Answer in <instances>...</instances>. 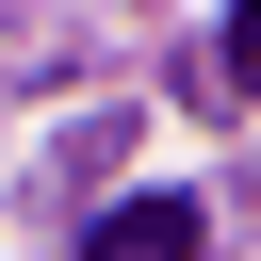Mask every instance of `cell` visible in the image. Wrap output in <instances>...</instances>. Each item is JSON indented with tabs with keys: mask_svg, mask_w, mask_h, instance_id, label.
Masks as SVG:
<instances>
[{
	"mask_svg": "<svg viewBox=\"0 0 261 261\" xmlns=\"http://www.w3.org/2000/svg\"><path fill=\"white\" fill-rule=\"evenodd\" d=\"M82 261H212V212H196V196H114Z\"/></svg>",
	"mask_w": 261,
	"mask_h": 261,
	"instance_id": "6da1fadb",
	"label": "cell"
},
{
	"mask_svg": "<svg viewBox=\"0 0 261 261\" xmlns=\"http://www.w3.org/2000/svg\"><path fill=\"white\" fill-rule=\"evenodd\" d=\"M228 82H261V0H228Z\"/></svg>",
	"mask_w": 261,
	"mask_h": 261,
	"instance_id": "7a4b0ae2",
	"label": "cell"
}]
</instances>
